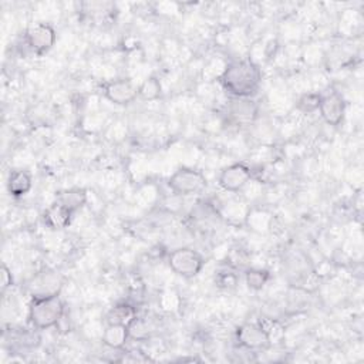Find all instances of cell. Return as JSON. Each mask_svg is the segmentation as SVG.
I'll use <instances>...</instances> for the list:
<instances>
[{"mask_svg": "<svg viewBox=\"0 0 364 364\" xmlns=\"http://www.w3.org/2000/svg\"><path fill=\"white\" fill-rule=\"evenodd\" d=\"M262 83V71L251 59L229 63L222 74L221 84L228 94L235 98H251Z\"/></svg>", "mask_w": 364, "mask_h": 364, "instance_id": "1", "label": "cell"}, {"mask_svg": "<svg viewBox=\"0 0 364 364\" xmlns=\"http://www.w3.org/2000/svg\"><path fill=\"white\" fill-rule=\"evenodd\" d=\"M64 316V302L59 293L33 296L29 306V320L33 327L47 330L57 326Z\"/></svg>", "mask_w": 364, "mask_h": 364, "instance_id": "2", "label": "cell"}, {"mask_svg": "<svg viewBox=\"0 0 364 364\" xmlns=\"http://www.w3.org/2000/svg\"><path fill=\"white\" fill-rule=\"evenodd\" d=\"M168 187L178 197H191L201 194L208 187V181L199 170L181 167L168 178Z\"/></svg>", "mask_w": 364, "mask_h": 364, "instance_id": "3", "label": "cell"}, {"mask_svg": "<svg viewBox=\"0 0 364 364\" xmlns=\"http://www.w3.org/2000/svg\"><path fill=\"white\" fill-rule=\"evenodd\" d=\"M205 265L203 256L192 248L174 249L168 256L170 269L184 279H192L201 273Z\"/></svg>", "mask_w": 364, "mask_h": 364, "instance_id": "4", "label": "cell"}, {"mask_svg": "<svg viewBox=\"0 0 364 364\" xmlns=\"http://www.w3.org/2000/svg\"><path fill=\"white\" fill-rule=\"evenodd\" d=\"M56 39L57 35L53 26L44 21H39L29 26L24 32L26 44H28V47L37 56H43L47 51L53 48Z\"/></svg>", "mask_w": 364, "mask_h": 364, "instance_id": "5", "label": "cell"}, {"mask_svg": "<svg viewBox=\"0 0 364 364\" xmlns=\"http://www.w3.org/2000/svg\"><path fill=\"white\" fill-rule=\"evenodd\" d=\"M326 124L331 127H339L346 117V101L340 93L329 90L320 93V102L318 110Z\"/></svg>", "mask_w": 364, "mask_h": 364, "instance_id": "6", "label": "cell"}, {"mask_svg": "<svg viewBox=\"0 0 364 364\" xmlns=\"http://www.w3.org/2000/svg\"><path fill=\"white\" fill-rule=\"evenodd\" d=\"M252 181V170L244 163L225 167L218 178L219 187L226 192H241Z\"/></svg>", "mask_w": 364, "mask_h": 364, "instance_id": "7", "label": "cell"}, {"mask_svg": "<svg viewBox=\"0 0 364 364\" xmlns=\"http://www.w3.org/2000/svg\"><path fill=\"white\" fill-rule=\"evenodd\" d=\"M102 93L114 106H128L138 98V86L129 79H117L104 86Z\"/></svg>", "mask_w": 364, "mask_h": 364, "instance_id": "8", "label": "cell"}, {"mask_svg": "<svg viewBox=\"0 0 364 364\" xmlns=\"http://www.w3.org/2000/svg\"><path fill=\"white\" fill-rule=\"evenodd\" d=\"M237 339L241 347L256 352V350H265L271 346L269 337L264 327L256 323H244L237 330Z\"/></svg>", "mask_w": 364, "mask_h": 364, "instance_id": "9", "label": "cell"}, {"mask_svg": "<svg viewBox=\"0 0 364 364\" xmlns=\"http://www.w3.org/2000/svg\"><path fill=\"white\" fill-rule=\"evenodd\" d=\"M73 215H74V212L67 210L66 206L60 205L59 202H55L53 205H50L46 210L44 215H43V221H44L46 226H48L50 229L62 230L71 224Z\"/></svg>", "mask_w": 364, "mask_h": 364, "instance_id": "10", "label": "cell"}, {"mask_svg": "<svg viewBox=\"0 0 364 364\" xmlns=\"http://www.w3.org/2000/svg\"><path fill=\"white\" fill-rule=\"evenodd\" d=\"M129 339V327L125 325H107L102 331V345L113 350H121Z\"/></svg>", "mask_w": 364, "mask_h": 364, "instance_id": "11", "label": "cell"}, {"mask_svg": "<svg viewBox=\"0 0 364 364\" xmlns=\"http://www.w3.org/2000/svg\"><path fill=\"white\" fill-rule=\"evenodd\" d=\"M33 187V178L29 171L15 170L8 178V191L15 198H21L29 194Z\"/></svg>", "mask_w": 364, "mask_h": 364, "instance_id": "12", "label": "cell"}, {"mask_svg": "<svg viewBox=\"0 0 364 364\" xmlns=\"http://www.w3.org/2000/svg\"><path fill=\"white\" fill-rule=\"evenodd\" d=\"M137 319V310L128 303H118L109 310L106 316L107 325H125L129 326Z\"/></svg>", "mask_w": 364, "mask_h": 364, "instance_id": "13", "label": "cell"}, {"mask_svg": "<svg viewBox=\"0 0 364 364\" xmlns=\"http://www.w3.org/2000/svg\"><path fill=\"white\" fill-rule=\"evenodd\" d=\"M56 202L66 206L67 210H70L71 212L75 214L77 211L82 210V208L86 205L87 194L83 188L64 190L56 195Z\"/></svg>", "mask_w": 364, "mask_h": 364, "instance_id": "14", "label": "cell"}, {"mask_svg": "<svg viewBox=\"0 0 364 364\" xmlns=\"http://www.w3.org/2000/svg\"><path fill=\"white\" fill-rule=\"evenodd\" d=\"M229 114L237 122H251L256 116V107L249 98H235L230 101Z\"/></svg>", "mask_w": 364, "mask_h": 364, "instance_id": "15", "label": "cell"}, {"mask_svg": "<svg viewBox=\"0 0 364 364\" xmlns=\"http://www.w3.org/2000/svg\"><path fill=\"white\" fill-rule=\"evenodd\" d=\"M163 87L157 77H148L138 86V98L145 101H154L161 97Z\"/></svg>", "mask_w": 364, "mask_h": 364, "instance_id": "16", "label": "cell"}, {"mask_svg": "<svg viewBox=\"0 0 364 364\" xmlns=\"http://www.w3.org/2000/svg\"><path fill=\"white\" fill-rule=\"evenodd\" d=\"M271 280V273L265 269H248L245 273V282L252 291H262Z\"/></svg>", "mask_w": 364, "mask_h": 364, "instance_id": "17", "label": "cell"}, {"mask_svg": "<svg viewBox=\"0 0 364 364\" xmlns=\"http://www.w3.org/2000/svg\"><path fill=\"white\" fill-rule=\"evenodd\" d=\"M245 221L251 226V229H253V230H256L259 233H262V232L269 230L271 224H272V215L265 211L264 218L261 219V210H249L248 214H246Z\"/></svg>", "mask_w": 364, "mask_h": 364, "instance_id": "18", "label": "cell"}, {"mask_svg": "<svg viewBox=\"0 0 364 364\" xmlns=\"http://www.w3.org/2000/svg\"><path fill=\"white\" fill-rule=\"evenodd\" d=\"M319 102H320V94L316 93H307L303 94L299 100L296 107L299 111L304 113V114H311L319 110Z\"/></svg>", "mask_w": 364, "mask_h": 364, "instance_id": "19", "label": "cell"}, {"mask_svg": "<svg viewBox=\"0 0 364 364\" xmlns=\"http://www.w3.org/2000/svg\"><path fill=\"white\" fill-rule=\"evenodd\" d=\"M0 273H2V292H6L9 288H12L13 284V275H12V271L8 268V265H2V271H0Z\"/></svg>", "mask_w": 364, "mask_h": 364, "instance_id": "20", "label": "cell"}]
</instances>
